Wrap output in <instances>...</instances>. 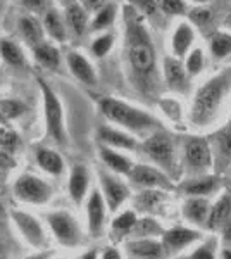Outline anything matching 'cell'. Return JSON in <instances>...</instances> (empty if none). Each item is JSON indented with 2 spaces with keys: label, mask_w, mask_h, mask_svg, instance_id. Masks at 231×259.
Returning <instances> with one entry per match:
<instances>
[{
  "label": "cell",
  "mask_w": 231,
  "mask_h": 259,
  "mask_svg": "<svg viewBox=\"0 0 231 259\" xmlns=\"http://www.w3.org/2000/svg\"><path fill=\"white\" fill-rule=\"evenodd\" d=\"M124 56L133 89L144 99L157 102L164 87L157 49L147 19L129 4L124 7Z\"/></svg>",
  "instance_id": "obj_1"
},
{
  "label": "cell",
  "mask_w": 231,
  "mask_h": 259,
  "mask_svg": "<svg viewBox=\"0 0 231 259\" xmlns=\"http://www.w3.org/2000/svg\"><path fill=\"white\" fill-rule=\"evenodd\" d=\"M231 97V66L207 78L197 89L190 107V123L195 128H207L216 123L222 107Z\"/></svg>",
  "instance_id": "obj_2"
},
{
  "label": "cell",
  "mask_w": 231,
  "mask_h": 259,
  "mask_svg": "<svg viewBox=\"0 0 231 259\" xmlns=\"http://www.w3.org/2000/svg\"><path fill=\"white\" fill-rule=\"evenodd\" d=\"M100 111L109 121L119 124L121 128L128 130V132L136 133V135L149 137L150 133L157 132V130H166L157 116L119 99H104L100 102Z\"/></svg>",
  "instance_id": "obj_3"
},
{
  "label": "cell",
  "mask_w": 231,
  "mask_h": 259,
  "mask_svg": "<svg viewBox=\"0 0 231 259\" xmlns=\"http://www.w3.org/2000/svg\"><path fill=\"white\" fill-rule=\"evenodd\" d=\"M142 149H144L145 156L154 162L155 168L162 169L171 180H178L181 168L178 166L174 140L166 130H157V132L150 133Z\"/></svg>",
  "instance_id": "obj_4"
},
{
  "label": "cell",
  "mask_w": 231,
  "mask_h": 259,
  "mask_svg": "<svg viewBox=\"0 0 231 259\" xmlns=\"http://www.w3.org/2000/svg\"><path fill=\"white\" fill-rule=\"evenodd\" d=\"M181 171H184L188 177H199L212 171V152L207 139L188 137L183 145Z\"/></svg>",
  "instance_id": "obj_5"
},
{
  "label": "cell",
  "mask_w": 231,
  "mask_h": 259,
  "mask_svg": "<svg viewBox=\"0 0 231 259\" xmlns=\"http://www.w3.org/2000/svg\"><path fill=\"white\" fill-rule=\"evenodd\" d=\"M47 227L52 233V237L61 244L62 247L74 249L81 245L83 242V232L79 227L78 220L71 214L69 211H52L47 214Z\"/></svg>",
  "instance_id": "obj_6"
},
{
  "label": "cell",
  "mask_w": 231,
  "mask_h": 259,
  "mask_svg": "<svg viewBox=\"0 0 231 259\" xmlns=\"http://www.w3.org/2000/svg\"><path fill=\"white\" fill-rule=\"evenodd\" d=\"M11 220L14 223L16 230L21 235L29 247L36 249V250H45L49 245V237L45 232V227L41 225V221L33 216L31 212L14 209L11 211Z\"/></svg>",
  "instance_id": "obj_7"
},
{
  "label": "cell",
  "mask_w": 231,
  "mask_h": 259,
  "mask_svg": "<svg viewBox=\"0 0 231 259\" xmlns=\"http://www.w3.org/2000/svg\"><path fill=\"white\" fill-rule=\"evenodd\" d=\"M41 94H43L45 104V121H47V133L50 139H54L57 144L66 142V130H64V114H62V106L59 102L50 87L43 80H38Z\"/></svg>",
  "instance_id": "obj_8"
},
{
  "label": "cell",
  "mask_w": 231,
  "mask_h": 259,
  "mask_svg": "<svg viewBox=\"0 0 231 259\" xmlns=\"http://www.w3.org/2000/svg\"><path fill=\"white\" fill-rule=\"evenodd\" d=\"M14 195L24 204L43 206L52 199V189L35 175H21L14 185Z\"/></svg>",
  "instance_id": "obj_9"
},
{
  "label": "cell",
  "mask_w": 231,
  "mask_h": 259,
  "mask_svg": "<svg viewBox=\"0 0 231 259\" xmlns=\"http://www.w3.org/2000/svg\"><path fill=\"white\" fill-rule=\"evenodd\" d=\"M128 178L131 180L133 185L142 190H174L173 180L167 177L162 169L150 164H133Z\"/></svg>",
  "instance_id": "obj_10"
},
{
  "label": "cell",
  "mask_w": 231,
  "mask_h": 259,
  "mask_svg": "<svg viewBox=\"0 0 231 259\" xmlns=\"http://www.w3.org/2000/svg\"><path fill=\"white\" fill-rule=\"evenodd\" d=\"M207 140L212 152V169H216V173H224L231 166V121L216 130Z\"/></svg>",
  "instance_id": "obj_11"
},
{
  "label": "cell",
  "mask_w": 231,
  "mask_h": 259,
  "mask_svg": "<svg viewBox=\"0 0 231 259\" xmlns=\"http://www.w3.org/2000/svg\"><path fill=\"white\" fill-rule=\"evenodd\" d=\"M199 240H202V232L188 227H173L164 230L161 235V244L166 256H176Z\"/></svg>",
  "instance_id": "obj_12"
},
{
  "label": "cell",
  "mask_w": 231,
  "mask_h": 259,
  "mask_svg": "<svg viewBox=\"0 0 231 259\" xmlns=\"http://www.w3.org/2000/svg\"><path fill=\"white\" fill-rule=\"evenodd\" d=\"M100 178V187H102V197L106 200V206L111 212H117L121 209V206L128 200L129 197V189L128 185L107 171H99Z\"/></svg>",
  "instance_id": "obj_13"
},
{
  "label": "cell",
  "mask_w": 231,
  "mask_h": 259,
  "mask_svg": "<svg viewBox=\"0 0 231 259\" xmlns=\"http://www.w3.org/2000/svg\"><path fill=\"white\" fill-rule=\"evenodd\" d=\"M162 83L166 89H169L174 94H188L190 92V80L187 69L183 66V61L174 56H167L162 61Z\"/></svg>",
  "instance_id": "obj_14"
},
{
  "label": "cell",
  "mask_w": 231,
  "mask_h": 259,
  "mask_svg": "<svg viewBox=\"0 0 231 259\" xmlns=\"http://www.w3.org/2000/svg\"><path fill=\"white\" fill-rule=\"evenodd\" d=\"M106 214H107V206H106V200L102 197V192L99 189H94L86 200V227H88V233L94 239L102 237L104 228H106Z\"/></svg>",
  "instance_id": "obj_15"
},
{
  "label": "cell",
  "mask_w": 231,
  "mask_h": 259,
  "mask_svg": "<svg viewBox=\"0 0 231 259\" xmlns=\"http://www.w3.org/2000/svg\"><path fill=\"white\" fill-rule=\"evenodd\" d=\"M187 197H209L221 189V180L217 175H199V177H188L178 187Z\"/></svg>",
  "instance_id": "obj_16"
},
{
  "label": "cell",
  "mask_w": 231,
  "mask_h": 259,
  "mask_svg": "<svg viewBox=\"0 0 231 259\" xmlns=\"http://www.w3.org/2000/svg\"><path fill=\"white\" fill-rule=\"evenodd\" d=\"M128 254L133 259H164L166 252L155 237H147V239H133L126 244Z\"/></svg>",
  "instance_id": "obj_17"
},
{
  "label": "cell",
  "mask_w": 231,
  "mask_h": 259,
  "mask_svg": "<svg viewBox=\"0 0 231 259\" xmlns=\"http://www.w3.org/2000/svg\"><path fill=\"white\" fill-rule=\"evenodd\" d=\"M193 41H195L193 24H190L188 21L178 23L173 31V36H171V50H173V56L183 61L184 56L192 50Z\"/></svg>",
  "instance_id": "obj_18"
},
{
  "label": "cell",
  "mask_w": 231,
  "mask_h": 259,
  "mask_svg": "<svg viewBox=\"0 0 231 259\" xmlns=\"http://www.w3.org/2000/svg\"><path fill=\"white\" fill-rule=\"evenodd\" d=\"M229 216H231V194L229 192H224V194H221L211 204L207 221H205V228L212 230V232H221V228L229 220Z\"/></svg>",
  "instance_id": "obj_19"
},
{
  "label": "cell",
  "mask_w": 231,
  "mask_h": 259,
  "mask_svg": "<svg viewBox=\"0 0 231 259\" xmlns=\"http://www.w3.org/2000/svg\"><path fill=\"white\" fill-rule=\"evenodd\" d=\"M99 140L102 145L119 150H135L138 149V142L131 133H126L123 130H116L111 126H102L99 130Z\"/></svg>",
  "instance_id": "obj_20"
},
{
  "label": "cell",
  "mask_w": 231,
  "mask_h": 259,
  "mask_svg": "<svg viewBox=\"0 0 231 259\" xmlns=\"http://www.w3.org/2000/svg\"><path fill=\"white\" fill-rule=\"evenodd\" d=\"M88 187H90V175L88 169L83 164L73 166L69 175V183H68V190H69V197L76 206L83 204V200L88 195Z\"/></svg>",
  "instance_id": "obj_21"
},
{
  "label": "cell",
  "mask_w": 231,
  "mask_h": 259,
  "mask_svg": "<svg viewBox=\"0 0 231 259\" xmlns=\"http://www.w3.org/2000/svg\"><path fill=\"white\" fill-rule=\"evenodd\" d=\"M211 202L207 197H188L183 204V218L195 227H205Z\"/></svg>",
  "instance_id": "obj_22"
},
{
  "label": "cell",
  "mask_w": 231,
  "mask_h": 259,
  "mask_svg": "<svg viewBox=\"0 0 231 259\" xmlns=\"http://www.w3.org/2000/svg\"><path fill=\"white\" fill-rule=\"evenodd\" d=\"M99 152H100V159L104 161V164H106L109 169L114 171L116 175H124V177H128L129 171L133 168V161L129 159V157L116 152V149L106 147V145H100Z\"/></svg>",
  "instance_id": "obj_23"
},
{
  "label": "cell",
  "mask_w": 231,
  "mask_h": 259,
  "mask_svg": "<svg viewBox=\"0 0 231 259\" xmlns=\"http://www.w3.org/2000/svg\"><path fill=\"white\" fill-rule=\"evenodd\" d=\"M68 64H69L71 73H73L81 83H85V85H95L97 83L94 68H91L90 62H88L79 52H69Z\"/></svg>",
  "instance_id": "obj_24"
},
{
  "label": "cell",
  "mask_w": 231,
  "mask_h": 259,
  "mask_svg": "<svg viewBox=\"0 0 231 259\" xmlns=\"http://www.w3.org/2000/svg\"><path fill=\"white\" fill-rule=\"evenodd\" d=\"M136 211L133 209H126L123 212L116 216L111 223V237L112 240L119 242V240H124L126 237L131 235V230L135 227L136 223Z\"/></svg>",
  "instance_id": "obj_25"
},
{
  "label": "cell",
  "mask_w": 231,
  "mask_h": 259,
  "mask_svg": "<svg viewBox=\"0 0 231 259\" xmlns=\"http://www.w3.org/2000/svg\"><path fill=\"white\" fill-rule=\"evenodd\" d=\"M166 197H167V192L164 190H142L135 197V207L136 211L154 214L164 204Z\"/></svg>",
  "instance_id": "obj_26"
},
{
  "label": "cell",
  "mask_w": 231,
  "mask_h": 259,
  "mask_svg": "<svg viewBox=\"0 0 231 259\" xmlns=\"http://www.w3.org/2000/svg\"><path fill=\"white\" fill-rule=\"evenodd\" d=\"M36 162L45 173L59 177L64 171V161L59 156L56 150L52 149H38L36 150Z\"/></svg>",
  "instance_id": "obj_27"
},
{
  "label": "cell",
  "mask_w": 231,
  "mask_h": 259,
  "mask_svg": "<svg viewBox=\"0 0 231 259\" xmlns=\"http://www.w3.org/2000/svg\"><path fill=\"white\" fill-rule=\"evenodd\" d=\"M66 19H68L69 28L73 30V33L76 36H81L83 33L86 31L88 16H86V11L83 9L79 4H71L68 7V11H66Z\"/></svg>",
  "instance_id": "obj_28"
},
{
  "label": "cell",
  "mask_w": 231,
  "mask_h": 259,
  "mask_svg": "<svg viewBox=\"0 0 231 259\" xmlns=\"http://www.w3.org/2000/svg\"><path fill=\"white\" fill-rule=\"evenodd\" d=\"M209 50L214 59H224L231 54V33L226 31H214L209 40Z\"/></svg>",
  "instance_id": "obj_29"
},
{
  "label": "cell",
  "mask_w": 231,
  "mask_h": 259,
  "mask_svg": "<svg viewBox=\"0 0 231 259\" xmlns=\"http://www.w3.org/2000/svg\"><path fill=\"white\" fill-rule=\"evenodd\" d=\"M164 228L150 216H144V218H136L135 227L131 230L133 239H147V237H157L162 235Z\"/></svg>",
  "instance_id": "obj_30"
},
{
  "label": "cell",
  "mask_w": 231,
  "mask_h": 259,
  "mask_svg": "<svg viewBox=\"0 0 231 259\" xmlns=\"http://www.w3.org/2000/svg\"><path fill=\"white\" fill-rule=\"evenodd\" d=\"M19 28H21V33H23L24 40L29 41V45L36 47V45L41 44L43 40V30L38 24V21L33 19V18H23L19 21Z\"/></svg>",
  "instance_id": "obj_31"
},
{
  "label": "cell",
  "mask_w": 231,
  "mask_h": 259,
  "mask_svg": "<svg viewBox=\"0 0 231 259\" xmlns=\"http://www.w3.org/2000/svg\"><path fill=\"white\" fill-rule=\"evenodd\" d=\"M183 66H184V69H187V73L190 78L199 76V74L204 71V66H205L204 50L202 49H192L190 52L184 56Z\"/></svg>",
  "instance_id": "obj_32"
},
{
  "label": "cell",
  "mask_w": 231,
  "mask_h": 259,
  "mask_svg": "<svg viewBox=\"0 0 231 259\" xmlns=\"http://www.w3.org/2000/svg\"><path fill=\"white\" fill-rule=\"evenodd\" d=\"M35 57L36 61L40 62L41 66H45V68H57L59 66V61H61V57H59V50L56 47H52V45H47V44H40L35 47Z\"/></svg>",
  "instance_id": "obj_33"
},
{
  "label": "cell",
  "mask_w": 231,
  "mask_h": 259,
  "mask_svg": "<svg viewBox=\"0 0 231 259\" xmlns=\"http://www.w3.org/2000/svg\"><path fill=\"white\" fill-rule=\"evenodd\" d=\"M45 28H47V31L52 35V38H56L59 41L66 40V28L57 11L47 12V16H45Z\"/></svg>",
  "instance_id": "obj_34"
},
{
  "label": "cell",
  "mask_w": 231,
  "mask_h": 259,
  "mask_svg": "<svg viewBox=\"0 0 231 259\" xmlns=\"http://www.w3.org/2000/svg\"><path fill=\"white\" fill-rule=\"evenodd\" d=\"M116 19V6L114 4H106L102 9L97 11V16L91 23V30H106L111 26Z\"/></svg>",
  "instance_id": "obj_35"
},
{
  "label": "cell",
  "mask_w": 231,
  "mask_h": 259,
  "mask_svg": "<svg viewBox=\"0 0 231 259\" xmlns=\"http://www.w3.org/2000/svg\"><path fill=\"white\" fill-rule=\"evenodd\" d=\"M0 54H2L4 59L12 66H23L24 64L23 52H21V49L14 44V41H9V40L0 41Z\"/></svg>",
  "instance_id": "obj_36"
},
{
  "label": "cell",
  "mask_w": 231,
  "mask_h": 259,
  "mask_svg": "<svg viewBox=\"0 0 231 259\" xmlns=\"http://www.w3.org/2000/svg\"><path fill=\"white\" fill-rule=\"evenodd\" d=\"M129 6L135 9L138 14H142L145 19H157L159 18V2L157 0H129Z\"/></svg>",
  "instance_id": "obj_37"
},
{
  "label": "cell",
  "mask_w": 231,
  "mask_h": 259,
  "mask_svg": "<svg viewBox=\"0 0 231 259\" xmlns=\"http://www.w3.org/2000/svg\"><path fill=\"white\" fill-rule=\"evenodd\" d=\"M190 24H195L200 30H207L214 26V12L207 7H197L190 12Z\"/></svg>",
  "instance_id": "obj_38"
},
{
  "label": "cell",
  "mask_w": 231,
  "mask_h": 259,
  "mask_svg": "<svg viewBox=\"0 0 231 259\" xmlns=\"http://www.w3.org/2000/svg\"><path fill=\"white\" fill-rule=\"evenodd\" d=\"M24 111V106L18 100H0V124L19 116Z\"/></svg>",
  "instance_id": "obj_39"
},
{
  "label": "cell",
  "mask_w": 231,
  "mask_h": 259,
  "mask_svg": "<svg viewBox=\"0 0 231 259\" xmlns=\"http://www.w3.org/2000/svg\"><path fill=\"white\" fill-rule=\"evenodd\" d=\"M157 2L164 16H183L188 11L184 0H157Z\"/></svg>",
  "instance_id": "obj_40"
},
{
  "label": "cell",
  "mask_w": 231,
  "mask_h": 259,
  "mask_svg": "<svg viewBox=\"0 0 231 259\" xmlns=\"http://www.w3.org/2000/svg\"><path fill=\"white\" fill-rule=\"evenodd\" d=\"M188 259H217L216 254V242L214 240H205L200 245H197L193 249Z\"/></svg>",
  "instance_id": "obj_41"
},
{
  "label": "cell",
  "mask_w": 231,
  "mask_h": 259,
  "mask_svg": "<svg viewBox=\"0 0 231 259\" xmlns=\"http://www.w3.org/2000/svg\"><path fill=\"white\" fill-rule=\"evenodd\" d=\"M112 45H114V36H112L111 33H109V35H102L91 44V52H94L97 57H104L109 54Z\"/></svg>",
  "instance_id": "obj_42"
},
{
  "label": "cell",
  "mask_w": 231,
  "mask_h": 259,
  "mask_svg": "<svg viewBox=\"0 0 231 259\" xmlns=\"http://www.w3.org/2000/svg\"><path fill=\"white\" fill-rule=\"evenodd\" d=\"M0 144H2L4 147H9V149L16 147V144H18V135H16L11 128L0 124Z\"/></svg>",
  "instance_id": "obj_43"
},
{
  "label": "cell",
  "mask_w": 231,
  "mask_h": 259,
  "mask_svg": "<svg viewBox=\"0 0 231 259\" xmlns=\"http://www.w3.org/2000/svg\"><path fill=\"white\" fill-rule=\"evenodd\" d=\"M99 259H123V256H121V252L116 247L109 245V247H106L99 254Z\"/></svg>",
  "instance_id": "obj_44"
},
{
  "label": "cell",
  "mask_w": 231,
  "mask_h": 259,
  "mask_svg": "<svg viewBox=\"0 0 231 259\" xmlns=\"http://www.w3.org/2000/svg\"><path fill=\"white\" fill-rule=\"evenodd\" d=\"M221 233H222V240H224L226 247L231 249V216H229V220L224 223V227L221 228Z\"/></svg>",
  "instance_id": "obj_45"
},
{
  "label": "cell",
  "mask_w": 231,
  "mask_h": 259,
  "mask_svg": "<svg viewBox=\"0 0 231 259\" xmlns=\"http://www.w3.org/2000/svg\"><path fill=\"white\" fill-rule=\"evenodd\" d=\"M106 6V0H85V7L88 11H99Z\"/></svg>",
  "instance_id": "obj_46"
},
{
  "label": "cell",
  "mask_w": 231,
  "mask_h": 259,
  "mask_svg": "<svg viewBox=\"0 0 231 259\" xmlns=\"http://www.w3.org/2000/svg\"><path fill=\"white\" fill-rule=\"evenodd\" d=\"M50 257V252L49 250H40L36 254H31V256H26L24 259H49Z\"/></svg>",
  "instance_id": "obj_47"
},
{
  "label": "cell",
  "mask_w": 231,
  "mask_h": 259,
  "mask_svg": "<svg viewBox=\"0 0 231 259\" xmlns=\"http://www.w3.org/2000/svg\"><path fill=\"white\" fill-rule=\"evenodd\" d=\"M24 4H26L28 7H31V9H40V7H43V0H24Z\"/></svg>",
  "instance_id": "obj_48"
},
{
  "label": "cell",
  "mask_w": 231,
  "mask_h": 259,
  "mask_svg": "<svg viewBox=\"0 0 231 259\" xmlns=\"http://www.w3.org/2000/svg\"><path fill=\"white\" fill-rule=\"evenodd\" d=\"M79 259H99V252H97V249H90L86 252H83V256Z\"/></svg>",
  "instance_id": "obj_49"
},
{
  "label": "cell",
  "mask_w": 231,
  "mask_h": 259,
  "mask_svg": "<svg viewBox=\"0 0 231 259\" xmlns=\"http://www.w3.org/2000/svg\"><path fill=\"white\" fill-rule=\"evenodd\" d=\"M217 259H231V249L229 247H224L219 252V256H217Z\"/></svg>",
  "instance_id": "obj_50"
},
{
  "label": "cell",
  "mask_w": 231,
  "mask_h": 259,
  "mask_svg": "<svg viewBox=\"0 0 231 259\" xmlns=\"http://www.w3.org/2000/svg\"><path fill=\"white\" fill-rule=\"evenodd\" d=\"M224 26L231 30V9H229V12L226 14V18H224Z\"/></svg>",
  "instance_id": "obj_51"
},
{
  "label": "cell",
  "mask_w": 231,
  "mask_h": 259,
  "mask_svg": "<svg viewBox=\"0 0 231 259\" xmlns=\"http://www.w3.org/2000/svg\"><path fill=\"white\" fill-rule=\"evenodd\" d=\"M192 2L199 4V6H205V4H211V2H214V0H192Z\"/></svg>",
  "instance_id": "obj_52"
},
{
  "label": "cell",
  "mask_w": 231,
  "mask_h": 259,
  "mask_svg": "<svg viewBox=\"0 0 231 259\" xmlns=\"http://www.w3.org/2000/svg\"><path fill=\"white\" fill-rule=\"evenodd\" d=\"M229 194H231V178H229Z\"/></svg>",
  "instance_id": "obj_53"
},
{
  "label": "cell",
  "mask_w": 231,
  "mask_h": 259,
  "mask_svg": "<svg viewBox=\"0 0 231 259\" xmlns=\"http://www.w3.org/2000/svg\"><path fill=\"white\" fill-rule=\"evenodd\" d=\"M56 259H71V257H56Z\"/></svg>",
  "instance_id": "obj_54"
}]
</instances>
